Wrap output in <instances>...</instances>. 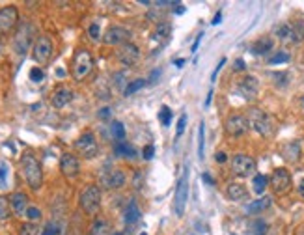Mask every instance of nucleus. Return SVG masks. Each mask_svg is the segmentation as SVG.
Returning a JSON list of instances; mask_svg holds the SVG:
<instances>
[{"label":"nucleus","mask_w":304,"mask_h":235,"mask_svg":"<svg viewBox=\"0 0 304 235\" xmlns=\"http://www.w3.org/2000/svg\"><path fill=\"white\" fill-rule=\"evenodd\" d=\"M226 131H228L229 136H243V134L248 131V121H246V118L241 116V114H231V116L226 119Z\"/></svg>","instance_id":"nucleus-11"},{"label":"nucleus","mask_w":304,"mask_h":235,"mask_svg":"<svg viewBox=\"0 0 304 235\" xmlns=\"http://www.w3.org/2000/svg\"><path fill=\"white\" fill-rule=\"evenodd\" d=\"M245 69V62L243 60H237L235 62V71H243Z\"/></svg>","instance_id":"nucleus-47"},{"label":"nucleus","mask_w":304,"mask_h":235,"mask_svg":"<svg viewBox=\"0 0 304 235\" xmlns=\"http://www.w3.org/2000/svg\"><path fill=\"white\" fill-rule=\"evenodd\" d=\"M99 205H101V189L97 185H88L80 194V207L88 215H93L99 211Z\"/></svg>","instance_id":"nucleus-3"},{"label":"nucleus","mask_w":304,"mask_h":235,"mask_svg":"<svg viewBox=\"0 0 304 235\" xmlns=\"http://www.w3.org/2000/svg\"><path fill=\"white\" fill-rule=\"evenodd\" d=\"M71 99H73V92H71L69 88H66V86H60V88H56L54 93H52L51 103L54 109H64L66 105L71 103Z\"/></svg>","instance_id":"nucleus-18"},{"label":"nucleus","mask_w":304,"mask_h":235,"mask_svg":"<svg viewBox=\"0 0 304 235\" xmlns=\"http://www.w3.org/2000/svg\"><path fill=\"white\" fill-rule=\"evenodd\" d=\"M299 193H301V196L304 198V179L301 181V183H299Z\"/></svg>","instance_id":"nucleus-52"},{"label":"nucleus","mask_w":304,"mask_h":235,"mask_svg":"<svg viewBox=\"0 0 304 235\" xmlns=\"http://www.w3.org/2000/svg\"><path fill=\"white\" fill-rule=\"evenodd\" d=\"M185 127H187V114H181V116H179V121H178V136L183 134Z\"/></svg>","instance_id":"nucleus-43"},{"label":"nucleus","mask_w":304,"mask_h":235,"mask_svg":"<svg viewBox=\"0 0 304 235\" xmlns=\"http://www.w3.org/2000/svg\"><path fill=\"white\" fill-rule=\"evenodd\" d=\"M25 217L28 218L30 222H38V220H41V209H39V207H28Z\"/></svg>","instance_id":"nucleus-35"},{"label":"nucleus","mask_w":304,"mask_h":235,"mask_svg":"<svg viewBox=\"0 0 304 235\" xmlns=\"http://www.w3.org/2000/svg\"><path fill=\"white\" fill-rule=\"evenodd\" d=\"M303 103H304V97H303Z\"/></svg>","instance_id":"nucleus-58"},{"label":"nucleus","mask_w":304,"mask_h":235,"mask_svg":"<svg viewBox=\"0 0 304 235\" xmlns=\"http://www.w3.org/2000/svg\"><path fill=\"white\" fill-rule=\"evenodd\" d=\"M75 150L78 151L82 157H86V159H93V157L97 155V151H99V146H97V140H95L93 133L80 134L75 142Z\"/></svg>","instance_id":"nucleus-7"},{"label":"nucleus","mask_w":304,"mask_h":235,"mask_svg":"<svg viewBox=\"0 0 304 235\" xmlns=\"http://www.w3.org/2000/svg\"><path fill=\"white\" fill-rule=\"evenodd\" d=\"M41 235H60V226L54 222H49L47 226L41 230Z\"/></svg>","instance_id":"nucleus-39"},{"label":"nucleus","mask_w":304,"mask_h":235,"mask_svg":"<svg viewBox=\"0 0 304 235\" xmlns=\"http://www.w3.org/2000/svg\"><path fill=\"white\" fill-rule=\"evenodd\" d=\"M248 127H252L256 133H260L262 136L270 134V118L263 112L262 109H250L248 110V116H246Z\"/></svg>","instance_id":"nucleus-4"},{"label":"nucleus","mask_w":304,"mask_h":235,"mask_svg":"<svg viewBox=\"0 0 304 235\" xmlns=\"http://www.w3.org/2000/svg\"><path fill=\"white\" fill-rule=\"evenodd\" d=\"M226 159H228V157H226V153H222V151H219V153H217V157H215L217 162H226Z\"/></svg>","instance_id":"nucleus-46"},{"label":"nucleus","mask_w":304,"mask_h":235,"mask_svg":"<svg viewBox=\"0 0 304 235\" xmlns=\"http://www.w3.org/2000/svg\"><path fill=\"white\" fill-rule=\"evenodd\" d=\"M276 36L278 39H282L284 43H297L295 34H293V26L291 25H280L276 28Z\"/></svg>","instance_id":"nucleus-23"},{"label":"nucleus","mask_w":304,"mask_h":235,"mask_svg":"<svg viewBox=\"0 0 304 235\" xmlns=\"http://www.w3.org/2000/svg\"><path fill=\"white\" fill-rule=\"evenodd\" d=\"M202 38H203V34H198V38H196L194 45H192V50H198V45H200V41H202Z\"/></svg>","instance_id":"nucleus-48"},{"label":"nucleus","mask_w":304,"mask_h":235,"mask_svg":"<svg viewBox=\"0 0 304 235\" xmlns=\"http://www.w3.org/2000/svg\"><path fill=\"white\" fill-rule=\"evenodd\" d=\"M21 170H23V176H25L26 183L32 191L41 189L43 185V170L39 160L36 159V155L32 153H25L21 157Z\"/></svg>","instance_id":"nucleus-1"},{"label":"nucleus","mask_w":304,"mask_h":235,"mask_svg":"<svg viewBox=\"0 0 304 235\" xmlns=\"http://www.w3.org/2000/svg\"><path fill=\"white\" fill-rule=\"evenodd\" d=\"M301 235H304V232H303V234H301Z\"/></svg>","instance_id":"nucleus-57"},{"label":"nucleus","mask_w":304,"mask_h":235,"mask_svg":"<svg viewBox=\"0 0 304 235\" xmlns=\"http://www.w3.org/2000/svg\"><path fill=\"white\" fill-rule=\"evenodd\" d=\"M140 58V50L135 43H123L118 50V60L123 66H133L136 64V60Z\"/></svg>","instance_id":"nucleus-14"},{"label":"nucleus","mask_w":304,"mask_h":235,"mask_svg":"<svg viewBox=\"0 0 304 235\" xmlns=\"http://www.w3.org/2000/svg\"><path fill=\"white\" fill-rule=\"evenodd\" d=\"M32 32H34V30H32V26L30 25H23L19 28L17 36H15V41H13L17 54H25L26 50H28V45L32 41Z\"/></svg>","instance_id":"nucleus-13"},{"label":"nucleus","mask_w":304,"mask_h":235,"mask_svg":"<svg viewBox=\"0 0 304 235\" xmlns=\"http://www.w3.org/2000/svg\"><path fill=\"white\" fill-rule=\"evenodd\" d=\"M112 235H123V234H112Z\"/></svg>","instance_id":"nucleus-55"},{"label":"nucleus","mask_w":304,"mask_h":235,"mask_svg":"<svg viewBox=\"0 0 304 235\" xmlns=\"http://www.w3.org/2000/svg\"><path fill=\"white\" fill-rule=\"evenodd\" d=\"M282 157L289 162H297V160L301 159V146L297 140H291V142H287L282 146Z\"/></svg>","instance_id":"nucleus-20"},{"label":"nucleus","mask_w":304,"mask_h":235,"mask_svg":"<svg viewBox=\"0 0 304 235\" xmlns=\"http://www.w3.org/2000/svg\"><path fill=\"white\" fill-rule=\"evenodd\" d=\"M93 67V58L92 54L86 49H78L73 56V77L75 80H82L84 77L90 75Z\"/></svg>","instance_id":"nucleus-2"},{"label":"nucleus","mask_w":304,"mask_h":235,"mask_svg":"<svg viewBox=\"0 0 304 235\" xmlns=\"http://www.w3.org/2000/svg\"><path fill=\"white\" fill-rule=\"evenodd\" d=\"M231 170L239 177L252 176L254 170H256V160L252 157L245 155V153H237L235 157H233V160H231Z\"/></svg>","instance_id":"nucleus-8"},{"label":"nucleus","mask_w":304,"mask_h":235,"mask_svg":"<svg viewBox=\"0 0 304 235\" xmlns=\"http://www.w3.org/2000/svg\"><path fill=\"white\" fill-rule=\"evenodd\" d=\"M157 77H161V71H159V69H155V71L152 73V82H155V78H157Z\"/></svg>","instance_id":"nucleus-51"},{"label":"nucleus","mask_w":304,"mask_h":235,"mask_svg":"<svg viewBox=\"0 0 304 235\" xmlns=\"http://www.w3.org/2000/svg\"><path fill=\"white\" fill-rule=\"evenodd\" d=\"M9 201L4 198V196H0V220H4V218L9 217Z\"/></svg>","instance_id":"nucleus-37"},{"label":"nucleus","mask_w":304,"mask_h":235,"mask_svg":"<svg viewBox=\"0 0 304 235\" xmlns=\"http://www.w3.org/2000/svg\"><path fill=\"white\" fill-rule=\"evenodd\" d=\"M269 226L265 220H254L252 222V235H267Z\"/></svg>","instance_id":"nucleus-29"},{"label":"nucleus","mask_w":304,"mask_h":235,"mask_svg":"<svg viewBox=\"0 0 304 235\" xmlns=\"http://www.w3.org/2000/svg\"><path fill=\"white\" fill-rule=\"evenodd\" d=\"M125 174L118 170V168H114V170H109V172H105L101 177V183L107 187V189H121L123 185H125Z\"/></svg>","instance_id":"nucleus-16"},{"label":"nucleus","mask_w":304,"mask_h":235,"mask_svg":"<svg viewBox=\"0 0 304 235\" xmlns=\"http://www.w3.org/2000/svg\"><path fill=\"white\" fill-rule=\"evenodd\" d=\"M170 30H172V26H170L168 23H162V25H159V28L155 30V38H157V39H159V38L164 39V38H168L170 36Z\"/></svg>","instance_id":"nucleus-36"},{"label":"nucleus","mask_w":304,"mask_h":235,"mask_svg":"<svg viewBox=\"0 0 304 235\" xmlns=\"http://www.w3.org/2000/svg\"><path fill=\"white\" fill-rule=\"evenodd\" d=\"M258 90H260V82H258L256 77L248 75L245 78H241V82H239V93L245 99H254L258 95Z\"/></svg>","instance_id":"nucleus-17"},{"label":"nucleus","mask_w":304,"mask_h":235,"mask_svg":"<svg viewBox=\"0 0 304 235\" xmlns=\"http://www.w3.org/2000/svg\"><path fill=\"white\" fill-rule=\"evenodd\" d=\"M138 218H140V209H138L136 201H129V205L125 209V222L127 224H135Z\"/></svg>","instance_id":"nucleus-26"},{"label":"nucleus","mask_w":304,"mask_h":235,"mask_svg":"<svg viewBox=\"0 0 304 235\" xmlns=\"http://www.w3.org/2000/svg\"><path fill=\"white\" fill-rule=\"evenodd\" d=\"M88 34H90V38H92L93 41H97V39L101 38V28H99V25L93 23V25L88 28Z\"/></svg>","instance_id":"nucleus-41"},{"label":"nucleus","mask_w":304,"mask_h":235,"mask_svg":"<svg viewBox=\"0 0 304 235\" xmlns=\"http://www.w3.org/2000/svg\"><path fill=\"white\" fill-rule=\"evenodd\" d=\"M203 146H205V125L202 121L200 129H198V157L200 159H203Z\"/></svg>","instance_id":"nucleus-30"},{"label":"nucleus","mask_w":304,"mask_h":235,"mask_svg":"<svg viewBox=\"0 0 304 235\" xmlns=\"http://www.w3.org/2000/svg\"><path fill=\"white\" fill-rule=\"evenodd\" d=\"M159 119H161L162 125L168 127L170 121H172V110H170L168 107H162V109L159 110Z\"/></svg>","instance_id":"nucleus-33"},{"label":"nucleus","mask_w":304,"mask_h":235,"mask_svg":"<svg viewBox=\"0 0 304 235\" xmlns=\"http://www.w3.org/2000/svg\"><path fill=\"white\" fill-rule=\"evenodd\" d=\"M270 203H272V200H270L269 196H263V198H260V200H254L250 205H248V213L250 215H256V213H262V211L269 209Z\"/></svg>","instance_id":"nucleus-22"},{"label":"nucleus","mask_w":304,"mask_h":235,"mask_svg":"<svg viewBox=\"0 0 304 235\" xmlns=\"http://www.w3.org/2000/svg\"><path fill=\"white\" fill-rule=\"evenodd\" d=\"M19 21V11L15 6H4L0 8V36H8Z\"/></svg>","instance_id":"nucleus-9"},{"label":"nucleus","mask_w":304,"mask_h":235,"mask_svg":"<svg viewBox=\"0 0 304 235\" xmlns=\"http://www.w3.org/2000/svg\"><path fill=\"white\" fill-rule=\"evenodd\" d=\"M107 230H109L107 222H105V220H97V222L93 224L92 234H90V235H107Z\"/></svg>","instance_id":"nucleus-34"},{"label":"nucleus","mask_w":304,"mask_h":235,"mask_svg":"<svg viewBox=\"0 0 304 235\" xmlns=\"http://www.w3.org/2000/svg\"><path fill=\"white\" fill-rule=\"evenodd\" d=\"M183 64H185V60H183V58L176 60V66H178V67H183Z\"/></svg>","instance_id":"nucleus-54"},{"label":"nucleus","mask_w":304,"mask_h":235,"mask_svg":"<svg viewBox=\"0 0 304 235\" xmlns=\"http://www.w3.org/2000/svg\"><path fill=\"white\" fill-rule=\"evenodd\" d=\"M267 183H269V179L263 176V174H258V176H254V193L256 194H263L265 193V189H267Z\"/></svg>","instance_id":"nucleus-28"},{"label":"nucleus","mask_w":304,"mask_h":235,"mask_svg":"<svg viewBox=\"0 0 304 235\" xmlns=\"http://www.w3.org/2000/svg\"><path fill=\"white\" fill-rule=\"evenodd\" d=\"M39 234V228L36 226L34 222H26L25 226L21 228V235H38Z\"/></svg>","instance_id":"nucleus-38"},{"label":"nucleus","mask_w":304,"mask_h":235,"mask_svg":"<svg viewBox=\"0 0 304 235\" xmlns=\"http://www.w3.org/2000/svg\"><path fill=\"white\" fill-rule=\"evenodd\" d=\"M287 60H289V54L282 50V52H276V54L269 60V64H272V66H274V64H284V62H287Z\"/></svg>","instance_id":"nucleus-40"},{"label":"nucleus","mask_w":304,"mask_h":235,"mask_svg":"<svg viewBox=\"0 0 304 235\" xmlns=\"http://www.w3.org/2000/svg\"><path fill=\"white\" fill-rule=\"evenodd\" d=\"M144 86H146V80H144V78H136V80H133V82L125 88V95H133L135 92L142 90Z\"/></svg>","instance_id":"nucleus-32"},{"label":"nucleus","mask_w":304,"mask_h":235,"mask_svg":"<svg viewBox=\"0 0 304 235\" xmlns=\"http://www.w3.org/2000/svg\"><path fill=\"white\" fill-rule=\"evenodd\" d=\"M99 116H101V118H109L110 116V109H101Z\"/></svg>","instance_id":"nucleus-49"},{"label":"nucleus","mask_w":304,"mask_h":235,"mask_svg":"<svg viewBox=\"0 0 304 235\" xmlns=\"http://www.w3.org/2000/svg\"><path fill=\"white\" fill-rule=\"evenodd\" d=\"M226 194L231 201H241L248 198V191L245 189V185L241 183H229L228 189H226Z\"/></svg>","instance_id":"nucleus-21"},{"label":"nucleus","mask_w":304,"mask_h":235,"mask_svg":"<svg viewBox=\"0 0 304 235\" xmlns=\"http://www.w3.org/2000/svg\"><path fill=\"white\" fill-rule=\"evenodd\" d=\"M129 36H131V32L123 26H110L109 30L105 32L103 41L107 45H123L129 39Z\"/></svg>","instance_id":"nucleus-12"},{"label":"nucleus","mask_w":304,"mask_h":235,"mask_svg":"<svg viewBox=\"0 0 304 235\" xmlns=\"http://www.w3.org/2000/svg\"><path fill=\"white\" fill-rule=\"evenodd\" d=\"M110 133H112V136L118 142H123V138H125V127H123L121 121H112L110 123Z\"/></svg>","instance_id":"nucleus-27"},{"label":"nucleus","mask_w":304,"mask_h":235,"mask_svg":"<svg viewBox=\"0 0 304 235\" xmlns=\"http://www.w3.org/2000/svg\"><path fill=\"white\" fill-rule=\"evenodd\" d=\"M9 205L15 215H26V209H28V196L25 193H13L11 198H9Z\"/></svg>","instance_id":"nucleus-19"},{"label":"nucleus","mask_w":304,"mask_h":235,"mask_svg":"<svg viewBox=\"0 0 304 235\" xmlns=\"http://www.w3.org/2000/svg\"><path fill=\"white\" fill-rule=\"evenodd\" d=\"M114 153H116L118 157H123V159H133V157H135V148L129 146V144L123 140V142H116Z\"/></svg>","instance_id":"nucleus-24"},{"label":"nucleus","mask_w":304,"mask_h":235,"mask_svg":"<svg viewBox=\"0 0 304 235\" xmlns=\"http://www.w3.org/2000/svg\"><path fill=\"white\" fill-rule=\"evenodd\" d=\"M60 170L66 177H75L78 176L80 172V164H78V159L71 153H64L62 159H60Z\"/></svg>","instance_id":"nucleus-15"},{"label":"nucleus","mask_w":304,"mask_h":235,"mask_svg":"<svg viewBox=\"0 0 304 235\" xmlns=\"http://www.w3.org/2000/svg\"><path fill=\"white\" fill-rule=\"evenodd\" d=\"M224 64H226V58L220 60L219 66L215 67V71H213V75H211V80H215V78H217V75H219V71H220V69H222V66H224Z\"/></svg>","instance_id":"nucleus-45"},{"label":"nucleus","mask_w":304,"mask_h":235,"mask_svg":"<svg viewBox=\"0 0 304 235\" xmlns=\"http://www.w3.org/2000/svg\"><path fill=\"white\" fill-rule=\"evenodd\" d=\"M140 235H146V234H140Z\"/></svg>","instance_id":"nucleus-56"},{"label":"nucleus","mask_w":304,"mask_h":235,"mask_svg":"<svg viewBox=\"0 0 304 235\" xmlns=\"http://www.w3.org/2000/svg\"><path fill=\"white\" fill-rule=\"evenodd\" d=\"M153 153H155V148H153V146H146L142 150V157L146 160H150V159H153Z\"/></svg>","instance_id":"nucleus-44"},{"label":"nucleus","mask_w":304,"mask_h":235,"mask_svg":"<svg viewBox=\"0 0 304 235\" xmlns=\"http://www.w3.org/2000/svg\"><path fill=\"white\" fill-rule=\"evenodd\" d=\"M52 56V41L51 38H47V36H39L38 39H36L34 47H32V58L38 62V64H47Z\"/></svg>","instance_id":"nucleus-6"},{"label":"nucleus","mask_w":304,"mask_h":235,"mask_svg":"<svg viewBox=\"0 0 304 235\" xmlns=\"http://www.w3.org/2000/svg\"><path fill=\"white\" fill-rule=\"evenodd\" d=\"M270 187L274 194H286L291 189V174L286 168H276L270 176Z\"/></svg>","instance_id":"nucleus-10"},{"label":"nucleus","mask_w":304,"mask_h":235,"mask_svg":"<svg viewBox=\"0 0 304 235\" xmlns=\"http://www.w3.org/2000/svg\"><path fill=\"white\" fill-rule=\"evenodd\" d=\"M30 80H32V82H41L43 80V71L39 67H34V69L30 71Z\"/></svg>","instance_id":"nucleus-42"},{"label":"nucleus","mask_w":304,"mask_h":235,"mask_svg":"<svg viewBox=\"0 0 304 235\" xmlns=\"http://www.w3.org/2000/svg\"><path fill=\"white\" fill-rule=\"evenodd\" d=\"M220 19H222V15H220V13H217V15H215V19H213V25H219Z\"/></svg>","instance_id":"nucleus-53"},{"label":"nucleus","mask_w":304,"mask_h":235,"mask_svg":"<svg viewBox=\"0 0 304 235\" xmlns=\"http://www.w3.org/2000/svg\"><path fill=\"white\" fill-rule=\"evenodd\" d=\"M270 49H272V39L270 38H262L252 45L254 54H267Z\"/></svg>","instance_id":"nucleus-25"},{"label":"nucleus","mask_w":304,"mask_h":235,"mask_svg":"<svg viewBox=\"0 0 304 235\" xmlns=\"http://www.w3.org/2000/svg\"><path fill=\"white\" fill-rule=\"evenodd\" d=\"M203 181H207V183H209V185H213V183H215V181H213V177L211 176H209V174H203Z\"/></svg>","instance_id":"nucleus-50"},{"label":"nucleus","mask_w":304,"mask_h":235,"mask_svg":"<svg viewBox=\"0 0 304 235\" xmlns=\"http://www.w3.org/2000/svg\"><path fill=\"white\" fill-rule=\"evenodd\" d=\"M8 176H9V164L0 160V189H4L8 185Z\"/></svg>","instance_id":"nucleus-31"},{"label":"nucleus","mask_w":304,"mask_h":235,"mask_svg":"<svg viewBox=\"0 0 304 235\" xmlns=\"http://www.w3.org/2000/svg\"><path fill=\"white\" fill-rule=\"evenodd\" d=\"M187 200H189V170H185L183 176L179 177L176 196H174V211H176L178 217H183L187 207Z\"/></svg>","instance_id":"nucleus-5"}]
</instances>
